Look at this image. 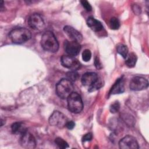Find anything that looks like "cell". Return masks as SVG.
<instances>
[{"mask_svg": "<svg viewBox=\"0 0 149 149\" xmlns=\"http://www.w3.org/2000/svg\"><path fill=\"white\" fill-rule=\"evenodd\" d=\"M19 143L23 148L26 149H33L36 146V141L34 137L27 131L21 134Z\"/></svg>", "mask_w": 149, "mask_h": 149, "instance_id": "ba28073f", "label": "cell"}, {"mask_svg": "<svg viewBox=\"0 0 149 149\" xmlns=\"http://www.w3.org/2000/svg\"><path fill=\"white\" fill-rule=\"evenodd\" d=\"M73 85L68 79H61L56 86V93L62 99L67 98L73 92Z\"/></svg>", "mask_w": 149, "mask_h": 149, "instance_id": "3957f363", "label": "cell"}, {"mask_svg": "<svg viewBox=\"0 0 149 149\" xmlns=\"http://www.w3.org/2000/svg\"><path fill=\"white\" fill-rule=\"evenodd\" d=\"M11 130L13 134H19L21 135L26 132V127L23 123L21 122H16L12 125Z\"/></svg>", "mask_w": 149, "mask_h": 149, "instance_id": "2e32d148", "label": "cell"}, {"mask_svg": "<svg viewBox=\"0 0 149 149\" xmlns=\"http://www.w3.org/2000/svg\"><path fill=\"white\" fill-rule=\"evenodd\" d=\"M120 109V104L118 101H115L109 107L110 112L112 113H115L119 111Z\"/></svg>", "mask_w": 149, "mask_h": 149, "instance_id": "cb8c5ba5", "label": "cell"}, {"mask_svg": "<svg viewBox=\"0 0 149 149\" xmlns=\"http://www.w3.org/2000/svg\"><path fill=\"white\" fill-rule=\"evenodd\" d=\"M63 31L65 34L72 40V41L80 42L83 40L81 34L72 26H65L63 27Z\"/></svg>", "mask_w": 149, "mask_h": 149, "instance_id": "7c38bea8", "label": "cell"}, {"mask_svg": "<svg viewBox=\"0 0 149 149\" xmlns=\"http://www.w3.org/2000/svg\"><path fill=\"white\" fill-rule=\"evenodd\" d=\"M116 50L118 54H119L123 58L126 59L128 55V48L126 45L120 44L116 47Z\"/></svg>", "mask_w": 149, "mask_h": 149, "instance_id": "ac0fdd59", "label": "cell"}, {"mask_svg": "<svg viewBox=\"0 0 149 149\" xmlns=\"http://www.w3.org/2000/svg\"><path fill=\"white\" fill-rule=\"evenodd\" d=\"M0 9H1V11L2 12L3 10H4V8H3V2L2 1H1V3H0Z\"/></svg>", "mask_w": 149, "mask_h": 149, "instance_id": "f1b7e54d", "label": "cell"}, {"mask_svg": "<svg viewBox=\"0 0 149 149\" xmlns=\"http://www.w3.org/2000/svg\"><path fill=\"white\" fill-rule=\"evenodd\" d=\"M27 24L30 28L37 31L42 30L45 27L44 19L38 13L31 15L27 19Z\"/></svg>", "mask_w": 149, "mask_h": 149, "instance_id": "8992f818", "label": "cell"}, {"mask_svg": "<svg viewBox=\"0 0 149 149\" xmlns=\"http://www.w3.org/2000/svg\"><path fill=\"white\" fill-rule=\"evenodd\" d=\"M94 65H95L96 68H97V69H101V68H102L101 63L100 61H99V59H98V58L97 57H96V58H95Z\"/></svg>", "mask_w": 149, "mask_h": 149, "instance_id": "83f0119b", "label": "cell"}, {"mask_svg": "<svg viewBox=\"0 0 149 149\" xmlns=\"http://www.w3.org/2000/svg\"><path fill=\"white\" fill-rule=\"evenodd\" d=\"M79 74L76 70H70L66 73V77L70 81H74L79 78Z\"/></svg>", "mask_w": 149, "mask_h": 149, "instance_id": "ffe728a7", "label": "cell"}, {"mask_svg": "<svg viewBox=\"0 0 149 149\" xmlns=\"http://www.w3.org/2000/svg\"><path fill=\"white\" fill-rule=\"evenodd\" d=\"M92 139H93V135H92L91 133H87L83 136L81 140H82L83 142H85V141H90V140H91Z\"/></svg>", "mask_w": 149, "mask_h": 149, "instance_id": "484cf974", "label": "cell"}, {"mask_svg": "<svg viewBox=\"0 0 149 149\" xmlns=\"http://www.w3.org/2000/svg\"><path fill=\"white\" fill-rule=\"evenodd\" d=\"M61 62L63 67L71 70H76L81 67L80 62L74 56L69 55H62L61 58Z\"/></svg>", "mask_w": 149, "mask_h": 149, "instance_id": "52a82bcc", "label": "cell"}, {"mask_svg": "<svg viewBox=\"0 0 149 149\" xmlns=\"http://www.w3.org/2000/svg\"><path fill=\"white\" fill-rule=\"evenodd\" d=\"M68 108L72 113H79L83 109V103L81 96L76 92H73L68 98Z\"/></svg>", "mask_w": 149, "mask_h": 149, "instance_id": "277c9868", "label": "cell"}, {"mask_svg": "<svg viewBox=\"0 0 149 149\" xmlns=\"http://www.w3.org/2000/svg\"><path fill=\"white\" fill-rule=\"evenodd\" d=\"M120 24L119 19L115 17H112L109 20V26L112 30H118L120 27Z\"/></svg>", "mask_w": 149, "mask_h": 149, "instance_id": "44dd1931", "label": "cell"}, {"mask_svg": "<svg viewBox=\"0 0 149 149\" xmlns=\"http://www.w3.org/2000/svg\"><path fill=\"white\" fill-rule=\"evenodd\" d=\"M87 26L94 31H100L103 29V26L101 22L93 17H89L86 21Z\"/></svg>", "mask_w": 149, "mask_h": 149, "instance_id": "9a60e30c", "label": "cell"}, {"mask_svg": "<svg viewBox=\"0 0 149 149\" xmlns=\"http://www.w3.org/2000/svg\"><path fill=\"white\" fill-rule=\"evenodd\" d=\"M55 143L60 148L65 149L69 147L68 143L61 137H57L55 139Z\"/></svg>", "mask_w": 149, "mask_h": 149, "instance_id": "7402d4cb", "label": "cell"}, {"mask_svg": "<svg viewBox=\"0 0 149 149\" xmlns=\"http://www.w3.org/2000/svg\"><path fill=\"white\" fill-rule=\"evenodd\" d=\"M103 86L102 81L101 79L98 78L95 81H94L90 86L88 87V91L89 92H93L102 87Z\"/></svg>", "mask_w": 149, "mask_h": 149, "instance_id": "d6986e66", "label": "cell"}, {"mask_svg": "<svg viewBox=\"0 0 149 149\" xmlns=\"http://www.w3.org/2000/svg\"><path fill=\"white\" fill-rule=\"evenodd\" d=\"M74 126H75V123L72 120H68L65 126V127H66L69 130L73 129L74 127Z\"/></svg>", "mask_w": 149, "mask_h": 149, "instance_id": "4316f807", "label": "cell"}, {"mask_svg": "<svg viewBox=\"0 0 149 149\" xmlns=\"http://www.w3.org/2000/svg\"><path fill=\"white\" fill-rule=\"evenodd\" d=\"M41 45L45 51L50 52H56L59 49L58 41L54 34L50 31H47L42 34Z\"/></svg>", "mask_w": 149, "mask_h": 149, "instance_id": "6da1fadb", "label": "cell"}, {"mask_svg": "<svg viewBox=\"0 0 149 149\" xmlns=\"http://www.w3.org/2000/svg\"><path fill=\"white\" fill-rule=\"evenodd\" d=\"M119 147L121 149H137L139 148L136 139L130 135L123 137L119 142Z\"/></svg>", "mask_w": 149, "mask_h": 149, "instance_id": "30bf717a", "label": "cell"}, {"mask_svg": "<svg viewBox=\"0 0 149 149\" xmlns=\"http://www.w3.org/2000/svg\"><path fill=\"white\" fill-rule=\"evenodd\" d=\"M137 60V57L136 55L133 52H131L129 54H128L127 57L126 58L125 64L128 68H133L136 65Z\"/></svg>", "mask_w": 149, "mask_h": 149, "instance_id": "e0dca14e", "label": "cell"}, {"mask_svg": "<svg viewBox=\"0 0 149 149\" xmlns=\"http://www.w3.org/2000/svg\"><path fill=\"white\" fill-rule=\"evenodd\" d=\"M125 91V84L124 79L123 77L118 79L113 84L109 91V95L120 94Z\"/></svg>", "mask_w": 149, "mask_h": 149, "instance_id": "5bb4252c", "label": "cell"}, {"mask_svg": "<svg viewBox=\"0 0 149 149\" xmlns=\"http://www.w3.org/2000/svg\"><path fill=\"white\" fill-rule=\"evenodd\" d=\"M98 78V75L95 72H86L84 73L81 79V82L84 86H90Z\"/></svg>", "mask_w": 149, "mask_h": 149, "instance_id": "4fadbf2b", "label": "cell"}, {"mask_svg": "<svg viewBox=\"0 0 149 149\" xmlns=\"http://www.w3.org/2000/svg\"><path fill=\"white\" fill-rule=\"evenodd\" d=\"M148 86V82L147 79L143 77L136 76L133 77L129 84V87L133 91H140L146 89Z\"/></svg>", "mask_w": 149, "mask_h": 149, "instance_id": "9c48e42d", "label": "cell"}, {"mask_svg": "<svg viewBox=\"0 0 149 149\" xmlns=\"http://www.w3.org/2000/svg\"><path fill=\"white\" fill-rule=\"evenodd\" d=\"M80 3L82 5V6H83V8H84L86 10H87L88 12L91 10L92 7H91V5L90 4V3L88 1H85V0H83V1H80Z\"/></svg>", "mask_w": 149, "mask_h": 149, "instance_id": "d4e9b609", "label": "cell"}, {"mask_svg": "<svg viewBox=\"0 0 149 149\" xmlns=\"http://www.w3.org/2000/svg\"><path fill=\"white\" fill-rule=\"evenodd\" d=\"M68 121V119L67 117L59 111H54L48 119L50 125L59 129H62L65 127Z\"/></svg>", "mask_w": 149, "mask_h": 149, "instance_id": "5b68a950", "label": "cell"}, {"mask_svg": "<svg viewBox=\"0 0 149 149\" xmlns=\"http://www.w3.org/2000/svg\"><path fill=\"white\" fill-rule=\"evenodd\" d=\"M64 49L68 55L74 57L79 54L81 45L77 41L65 40L64 41Z\"/></svg>", "mask_w": 149, "mask_h": 149, "instance_id": "8fae6325", "label": "cell"}, {"mask_svg": "<svg viewBox=\"0 0 149 149\" xmlns=\"http://www.w3.org/2000/svg\"><path fill=\"white\" fill-rule=\"evenodd\" d=\"M91 52L88 49H86L82 52V59L84 62H88L91 59Z\"/></svg>", "mask_w": 149, "mask_h": 149, "instance_id": "603a6c76", "label": "cell"}, {"mask_svg": "<svg viewBox=\"0 0 149 149\" xmlns=\"http://www.w3.org/2000/svg\"><path fill=\"white\" fill-rule=\"evenodd\" d=\"M9 37L12 42L16 44H21L31 38V33L27 29L19 27L11 30L9 34Z\"/></svg>", "mask_w": 149, "mask_h": 149, "instance_id": "7a4b0ae2", "label": "cell"}]
</instances>
